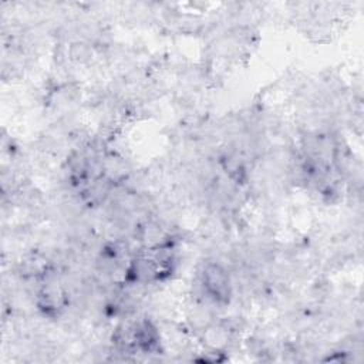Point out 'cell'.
Listing matches in <instances>:
<instances>
[{
	"instance_id": "1",
	"label": "cell",
	"mask_w": 364,
	"mask_h": 364,
	"mask_svg": "<svg viewBox=\"0 0 364 364\" xmlns=\"http://www.w3.org/2000/svg\"><path fill=\"white\" fill-rule=\"evenodd\" d=\"M202 286L209 297L218 303H228L232 294L230 279L226 270L218 263H209L202 272Z\"/></svg>"
}]
</instances>
